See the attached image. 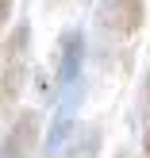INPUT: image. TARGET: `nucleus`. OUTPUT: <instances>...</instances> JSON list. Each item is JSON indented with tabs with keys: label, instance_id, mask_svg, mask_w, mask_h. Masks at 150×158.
<instances>
[{
	"label": "nucleus",
	"instance_id": "nucleus-1",
	"mask_svg": "<svg viewBox=\"0 0 150 158\" xmlns=\"http://www.w3.org/2000/svg\"><path fill=\"white\" fill-rule=\"evenodd\" d=\"M27 50H31V23L19 19L12 35L4 39L0 50V116H8L23 97V81H27Z\"/></svg>",
	"mask_w": 150,
	"mask_h": 158
},
{
	"label": "nucleus",
	"instance_id": "nucleus-2",
	"mask_svg": "<svg viewBox=\"0 0 150 158\" xmlns=\"http://www.w3.org/2000/svg\"><path fill=\"white\" fill-rule=\"evenodd\" d=\"M146 23V0H96V27L112 39H131Z\"/></svg>",
	"mask_w": 150,
	"mask_h": 158
},
{
	"label": "nucleus",
	"instance_id": "nucleus-3",
	"mask_svg": "<svg viewBox=\"0 0 150 158\" xmlns=\"http://www.w3.org/2000/svg\"><path fill=\"white\" fill-rule=\"evenodd\" d=\"M39 143H43V112L23 108V112H15L12 127L0 139V158H35Z\"/></svg>",
	"mask_w": 150,
	"mask_h": 158
},
{
	"label": "nucleus",
	"instance_id": "nucleus-4",
	"mask_svg": "<svg viewBox=\"0 0 150 158\" xmlns=\"http://www.w3.org/2000/svg\"><path fill=\"white\" fill-rule=\"evenodd\" d=\"M81 69H85V31L81 27H66L58 39V81L62 93H69L77 81H81Z\"/></svg>",
	"mask_w": 150,
	"mask_h": 158
},
{
	"label": "nucleus",
	"instance_id": "nucleus-5",
	"mask_svg": "<svg viewBox=\"0 0 150 158\" xmlns=\"http://www.w3.org/2000/svg\"><path fill=\"white\" fill-rule=\"evenodd\" d=\"M143 158H150V77L143 85Z\"/></svg>",
	"mask_w": 150,
	"mask_h": 158
},
{
	"label": "nucleus",
	"instance_id": "nucleus-6",
	"mask_svg": "<svg viewBox=\"0 0 150 158\" xmlns=\"http://www.w3.org/2000/svg\"><path fill=\"white\" fill-rule=\"evenodd\" d=\"M12 8H15V0H0V27L12 19Z\"/></svg>",
	"mask_w": 150,
	"mask_h": 158
}]
</instances>
